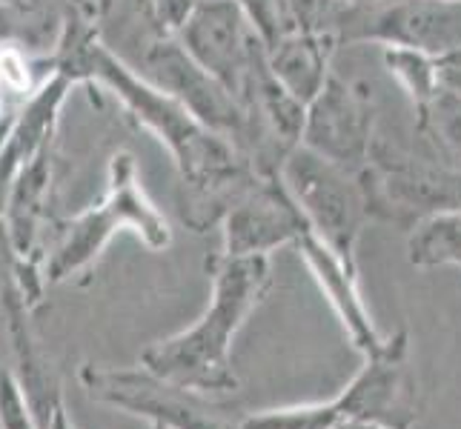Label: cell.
Wrapping results in <instances>:
<instances>
[{
    "label": "cell",
    "instance_id": "5bb4252c",
    "mask_svg": "<svg viewBox=\"0 0 461 429\" xmlns=\"http://www.w3.org/2000/svg\"><path fill=\"white\" fill-rule=\"evenodd\" d=\"M339 40L327 26L321 29H295L278 43L267 46L269 69L295 101L310 103L324 89L330 72V58Z\"/></svg>",
    "mask_w": 461,
    "mask_h": 429
},
{
    "label": "cell",
    "instance_id": "4fadbf2b",
    "mask_svg": "<svg viewBox=\"0 0 461 429\" xmlns=\"http://www.w3.org/2000/svg\"><path fill=\"white\" fill-rule=\"evenodd\" d=\"M72 84L75 81L67 72L55 69L38 86V92L23 103L18 118H14L4 147H0V220H4L9 210V198H12V189L21 169L50 143L52 130L58 123V112L63 101H67Z\"/></svg>",
    "mask_w": 461,
    "mask_h": 429
},
{
    "label": "cell",
    "instance_id": "9c48e42d",
    "mask_svg": "<svg viewBox=\"0 0 461 429\" xmlns=\"http://www.w3.org/2000/svg\"><path fill=\"white\" fill-rule=\"evenodd\" d=\"M375 135V103L370 86L330 75L324 89L307 103L301 147L358 174L370 161Z\"/></svg>",
    "mask_w": 461,
    "mask_h": 429
},
{
    "label": "cell",
    "instance_id": "44dd1931",
    "mask_svg": "<svg viewBox=\"0 0 461 429\" xmlns=\"http://www.w3.org/2000/svg\"><path fill=\"white\" fill-rule=\"evenodd\" d=\"M438 77H441L444 89L461 94V49L453 52V55L438 58Z\"/></svg>",
    "mask_w": 461,
    "mask_h": 429
},
{
    "label": "cell",
    "instance_id": "7a4b0ae2",
    "mask_svg": "<svg viewBox=\"0 0 461 429\" xmlns=\"http://www.w3.org/2000/svg\"><path fill=\"white\" fill-rule=\"evenodd\" d=\"M206 266L212 275L210 307L193 326L149 346L144 367L186 389L224 395L238 389L235 335L273 290V266L269 258H238L227 252H215Z\"/></svg>",
    "mask_w": 461,
    "mask_h": 429
},
{
    "label": "cell",
    "instance_id": "9a60e30c",
    "mask_svg": "<svg viewBox=\"0 0 461 429\" xmlns=\"http://www.w3.org/2000/svg\"><path fill=\"white\" fill-rule=\"evenodd\" d=\"M407 261L419 269H461V210L419 220L407 232Z\"/></svg>",
    "mask_w": 461,
    "mask_h": 429
},
{
    "label": "cell",
    "instance_id": "5b68a950",
    "mask_svg": "<svg viewBox=\"0 0 461 429\" xmlns=\"http://www.w3.org/2000/svg\"><path fill=\"white\" fill-rule=\"evenodd\" d=\"M324 26L339 43L404 46L444 58L461 49V0H330Z\"/></svg>",
    "mask_w": 461,
    "mask_h": 429
},
{
    "label": "cell",
    "instance_id": "7402d4cb",
    "mask_svg": "<svg viewBox=\"0 0 461 429\" xmlns=\"http://www.w3.org/2000/svg\"><path fill=\"white\" fill-rule=\"evenodd\" d=\"M46 429H75L72 421H69V416H67V407H63V401L55 404L52 418H50V424H46Z\"/></svg>",
    "mask_w": 461,
    "mask_h": 429
},
{
    "label": "cell",
    "instance_id": "6da1fadb",
    "mask_svg": "<svg viewBox=\"0 0 461 429\" xmlns=\"http://www.w3.org/2000/svg\"><path fill=\"white\" fill-rule=\"evenodd\" d=\"M55 69L67 72L75 84H101L130 109L138 123L169 149L181 178V212L195 232L221 224L232 206L261 174L235 143L206 126L198 115L152 86L130 63L101 40L98 29L72 18L63 31Z\"/></svg>",
    "mask_w": 461,
    "mask_h": 429
},
{
    "label": "cell",
    "instance_id": "30bf717a",
    "mask_svg": "<svg viewBox=\"0 0 461 429\" xmlns=\"http://www.w3.org/2000/svg\"><path fill=\"white\" fill-rule=\"evenodd\" d=\"M184 49L238 101L267 43L235 0H201L178 31Z\"/></svg>",
    "mask_w": 461,
    "mask_h": 429
},
{
    "label": "cell",
    "instance_id": "e0dca14e",
    "mask_svg": "<svg viewBox=\"0 0 461 429\" xmlns=\"http://www.w3.org/2000/svg\"><path fill=\"white\" fill-rule=\"evenodd\" d=\"M381 63L399 81V86L407 92V98L416 109H421L427 101H433L436 92L441 89L438 58L433 55L419 49H404V46H381Z\"/></svg>",
    "mask_w": 461,
    "mask_h": 429
},
{
    "label": "cell",
    "instance_id": "277c9868",
    "mask_svg": "<svg viewBox=\"0 0 461 429\" xmlns=\"http://www.w3.org/2000/svg\"><path fill=\"white\" fill-rule=\"evenodd\" d=\"M358 178L373 220H387L407 232L436 212L461 210V172L441 164L424 143L412 149L375 135L370 161Z\"/></svg>",
    "mask_w": 461,
    "mask_h": 429
},
{
    "label": "cell",
    "instance_id": "3957f363",
    "mask_svg": "<svg viewBox=\"0 0 461 429\" xmlns=\"http://www.w3.org/2000/svg\"><path fill=\"white\" fill-rule=\"evenodd\" d=\"M123 229H132L155 252L172 244L169 220L144 192L138 178V164L130 152H118L109 161L104 198L69 220L63 229L58 246L46 261V281L58 283L84 273Z\"/></svg>",
    "mask_w": 461,
    "mask_h": 429
},
{
    "label": "cell",
    "instance_id": "ba28073f",
    "mask_svg": "<svg viewBox=\"0 0 461 429\" xmlns=\"http://www.w3.org/2000/svg\"><path fill=\"white\" fill-rule=\"evenodd\" d=\"M364 367L353 380L324 401L332 421H367L390 429H412L421 416L419 378L410 361L407 329H395L384 335L381 346L361 355Z\"/></svg>",
    "mask_w": 461,
    "mask_h": 429
},
{
    "label": "cell",
    "instance_id": "d6986e66",
    "mask_svg": "<svg viewBox=\"0 0 461 429\" xmlns=\"http://www.w3.org/2000/svg\"><path fill=\"white\" fill-rule=\"evenodd\" d=\"M0 429H41L21 380L0 370Z\"/></svg>",
    "mask_w": 461,
    "mask_h": 429
},
{
    "label": "cell",
    "instance_id": "8fae6325",
    "mask_svg": "<svg viewBox=\"0 0 461 429\" xmlns=\"http://www.w3.org/2000/svg\"><path fill=\"white\" fill-rule=\"evenodd\" d=\"M221 227H224L221 252L238 258H269L278 246H295L298 237L310 229L301 206L284 186L281 172L261 174L221 220Z\"/></svg>",
    "mask_w": 461,
    "mask_h": 429
},
{
    "label": "cell",
    "instance_id": "ffe728a7",
    "mask_svg": "<svg viewBox=\"0 0 461 429\" xmlns=\"http://www.w3.org/2000/svg\"><path fill=\"white\" fill-rule=\"evenodd\" d=\"M330 0H290L293 18L298 29H321L324 26V12Z\"/></svg>",
    "mask_w": 461,
    "mask_h": 429
},
{
    "label": "cell",
    "instance_id": "52a82bcc",
    "mask_svg": "<svg viewBox=\"0 0 461 429\" xmlns=\"http://www.w3.org/2000/svg\"><path fill=\"white\" fill-rule=\"evenodd\" d=\"M81 380L92 401L106 404L149 421L161 429H238L232 407L215 401V395L186 389L155 375L140 363L138 370H98L84 367Z\"/></svg>",
    "mask_w": 461,
    "mask_h": 429
},
{
    "label": "cell",
    "instance_id": "2e32d148",
    "mask_svg": "<svg viewBox=\"0 0 461 429\" xmlns=\"http://www.w3.org/2000/svg\"><path fill=\"white\" fill-rule=\"evenodd\" d=\"M416 115L424 147L441 164L461 172V94L441 86L433 101L416 109Z\"/></svg>",
    "mask_w": 461,
    "mask_h": 429
},
{
    "label": "cell",
    "instance_id": "603a6c76",
    "mask_svg": "<svg viewBox=\"0 0 461 429\" xmlns=\"http://www.w3.org/2000/svg\"><path fill=\"white\" fill-rule=\"evenodd\" d=\"M330 429H390V426H378V424H367V421H339Z\"/></svg>",
    "mask_w": 461,
    "mask_h": 429
},
{
    "label": "cell",
    "instance_id": "ac0fdd59",
    "mask_svg": "<svg viewBox=\"0 0 461 429\" xmlns=\"http://www.w3.org/2000/svg\"><path fill=\"white\" fill-rule=\"evenodd\" d=\"M241 12L249 18L252 29L258 31V38L273 46L278 43L284 35L298 29L295 18H293V9H290V0H235Z\"/></svg>",
    "mask_w": 461,
    "mask_h": 429
},
{
    "label": "cell",
    "instance_id": "8992f818",
    "mask_svg": "<svg viewBox=\"0 0 461 429\" xmlns=\"http://www.w3.org/2000/svg\"><path fill=\"white\" fill-rule=\"evenodd\" d=\"M281 181L301 206L310 229L339 258L356 266L358 237L373 220L358 174L324 161L307 147H295L281 166Z\"/></svg>",
    "mask_w": 461,
    "mask_h": 429
},
{
    "label": "cell",
    "instance_id": "7c38bea8",
    "mask_svg": "<svg viewBox=\"0 0 461 429\" xmlns=\"http://www.w3.org/2000/svg\"><path fill=\"white\" fill-rule=\"evenodd\" d=\"M295 249H298V255L304 258L315 283L321 286L332 312L339 315L349 344H353L361 355H367L375 346H381L384 335H381L378 326L373 324L370 309L364 307V298L358 292V278H356L358 269L353 264H347L344 258H339L312 229H307L298 237Z\"/></svg>",
    "mask_w": 461,
    "mask_h": 429
},
{
    "label": "cell",
    "instance_id": "cb8c5ba5",
    "mask_svg": "<svg viewBox=\"0 0 461 429\" xmlns=\"http://www.w3.org/2000/svg\"><path fill=\"white\" fill-rule=\"evenodd\" d=\"M152 429H161V426H152Z\"/></svg>",
    "mask_w": 461,
    "mask_h": 429
}]
</instances>
